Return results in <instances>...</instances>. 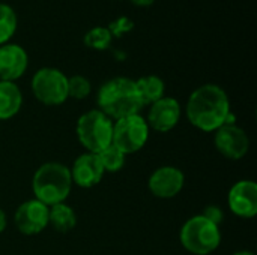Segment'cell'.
<instances>
[{
	"label": "cell",
	"mask_w": 257,
	"mask_h": 255,
	"mask_svg": "<svg viewBox=\"0 0 257 255\" xmlns=\"http://www.w3.org/2000/svg\"><path fill=\"white\" fill-rule=\"evenodd\" d=\"M230 114L227 93L217 84H203L188 98L187 117L193 126L203 132H215Z\"/></svg>",
	"instance_id": "cell-1"
},
{
	"label": "cell",
	"mask_w": 257,
	"mask_h": 255,
	"mask_svg": "<svg viewBox=\"0 0 257 255\" xmlns=\"http://www.w3.org/2000/svg\"><path fill=\"white\" fill-rule=\"evenodd\" d=\"M96 102L99 107L98 110L111 120L139 114L145 107L136 81L125 77H116L105 81L98 90Z\"/></svg>",
	"instance_id": "cell-2"
},
{
	"label": "cell",
	"mask_w": 257,
	"mask_h": 255,
	"mask_svg": "<svg viewBox=\"0 0 257 255\" xmlns=\"http://www.w3.org/2000/svg\"><path fill=\"white\" fill-rule=\"evenodd\" d=\"M32 188L35 198L48 207L65 203L72 188L71 171L63 164L47 162L36 170Z\"/></svg>",
	"instance_id": "cell-3"
},
{
	"label": "cell",
	"mask_w": 257,
	"mask_h": 255,
	"mask_svg": "<svg viewBox=\"0 0 257 255\" xmlns=\"http://www.w3.org/2000/svg\"><path fill=\"white\" fill-rule=\"evenodd\" d=\"M179 240L191 254L209 255L220 246L221 233L218 225L206 219L203 215H196L182 225Z\"/></svg>",
	"instance_id": "cell-4"
},
{
	"label": "cell",
	"mask_w": 257,
	"mask_h": 255,
	"mask_svg": "<svg viewBox=\"0 0 257 255\" xmlns=\"http://www.w3.org/2000/svg\"><path fill=\"white\" fill-rule=\"evenodd\" d=\"M77 137L90 153H99L111 144L113 122L99 110H90L77 122Z\"/></svg>",
	"instance_id": "cell-5"
},
{
	"label": "cell",
	"mask_w": 257,
	"mask_h": 255,
	"mask_svg": "<svg viewBox=\"0 0 257 255\" xmlns=\"http://www.w3.org/2000/svg\"><path fill=\"white\" fill-rule=\"evenodd\" d=\"M32 92L44 105H60L68 99V77L56 68H41L32 78Z\"/></svg>",
	"instance_id": "cell-6"
},
{
	"label": "cell",
	"mask_w": 257,
	"mask_h": 255,
	"mask_svg": "<svg viewBox=\"0 0 257 255\" xmlns=\"http://www.w3.org/2000/svg\"><path fill=\"white\" fill-rule=\"evenodd\" d=\"M148 138L149 126L146 119H143L140 114L114 120L111 144H114L125 155L136 153L140 149H143Z\"/></svg>",
	"instance_id": "cell-7"
},
{
	"label": "cell",
	"mask_w": 257,
	"mask_h": 255,
	"mask_svg": "<svg viewBox=\"0 0 257 255\" xmlns=\"http://www.w3.org/2000/svg\"><path fill=\"white\" fill-rule=\"evenodd\" d=\"M214 144L217 150L227 159L238 161L244 158L250 149V140L245 131L236 125H223L215 131Z\"/></svg>",
	"instance_id": "cell-8"
},
{
	"label": "cell",
	"mask_w": 257,
	"mask_h": 255,
	"mask_svg": "<svg viewBox=\"0 0 257 255\" xmlns=\"http://www.w3.org/2000/svg\"><path fill=\"white\" fill-rule=\"evenodd\" d=\"M48 212L50 207L39 200H27L17 209L14 222L20 233L26 236H33L45 230V227L48 225Z\"/></svg>",
	"instance_id": "cell-9"
},
{
	"label": "cell",
	"mask_w": 257,
	"mask_h": 255,
	"mask_svg": "<svg viewBox=\"0 0 257 255\" xmlns=\"http://www.w3.org/2000/svg\"><path fill=\"white\" fill-rule=\"evenodd\" d=\"M229 209L239 218H253L257 213V185L253 180H239L227 195Z\"/></svg>",
	"instance_id": "cell-10"
},
{
	"label": "cell",
	"mask_w": 257,
	"mask_h": 255,
	"mask_svg": "<svg viewBox=\"0 0 257 255\" xmlns=\"http://www.w3.org/2000/svg\"><path fill=\"white\" fill-rule=\"evenodd\" d=\"M185 183L184 173L176 167H160L149 177V191L158 198H173L176 197Z\"/></svg>",
	"instance_id": "cell-11"
},
{
	"label": "cell",
	"mask_w": 257,
	"mask_h": 255,
	"mask_svg": "<svg viewBox=\"0 0 257 255\" xmlns=\"http://www.w3.org/2000/svg\"><path fill=\"white\" fill-rule=\"evenodd\" d=\"M181 119V104L175 98H161L151 104L148 113V126L158 132L172 131Z\"/></svg>",
	"instance_id": "cell-12"
},
{
	"label": "cell",
	"mask_w": 257,
	"mask_h": 255,
	"mask_svg": "<svg viewBox=\"0 0 257 255\" xmlns=\"http://www.w3.org/2000/svg\"><path fill=\"white\" fill-rule=\"evenodd\" d=\"M29 66V56L18 44L0 45V80L14 81L21 78Z\"/></svg>",
	"instance_id": "cell-13"
},
{
	"label": "cell",
	"mask_w": 257,
	"mask_h": 255,
	"mask_svg": "<svg viewBox=\"0 0 257 255\" xmlns=\"http://www.w3.org/2000/svg\"><path fill=\"white\" fill-rule=\"evenodd\" d=\"M69 171H71L72 183L78 185L80 188H93L101 182L105 173L99 162L98 155L90 152L80 155L74 161L72 168H69Z\"/></svg>",
	"instance_id": "cell-14"
},
{
	"label": "cell",
	"mask_w": 257,
	"mask_h": 255,
	"mask_svg": "<svg viewBox=\"0 0 257 255\" xmlns=\"http://www.w3.org/2000/svg\"><path fill=\"white\" fill-rule=\"evenodd\" d=\"M23 105V93L14 81L0 80V120L14 117Z\"/></svg>",
	"instance_id": "cell-15"
},
{
	"label": "cell",
	"mask_w": 257,
	"mask_h": 255,
	"mask_svg": "<svg viewBox=\"0 0 257 255\" xmlns=\"http://www.w3.org/2000/svg\"><path fill=\"white\" fill-rule=\"evenodd\" d=\"M48 224L59 233H68L77 225V215L72 207L66 206L65 203H59L50 206Z\"/></svg>",
	"instance_id": "cell-16"
},
{
	"label": "cell",
	"mask_w": 257,
	"mask_h": 255,
	"mask_svg": "<svg viewBox=\"0 0 257 255\" xmlns=\"http://www.w3.org/2000/svg\"><path fill=\"white\" fill-rule=\"evenodd\" d=\"M136 86H137V90L143 101V105L154 104V102L160 101L161 98H164L166 86H164V81L157 75L142 77L136 81Z\"/></svg>",
	"instance_id": "cell-17"
},
{
	"label": "cell",
	"mask_w": 257,
	"mask_h": 255,
	"mask_svg": "<svg viewBox=\"0 0 257 255\" xmlns=\"http://www.w3.org/2000/svg\"><path fill=\"white\" fill-rule=\"evenodd\" d=\"M18 18L12 6L0 3V45L8 44L17 32Z\"/></svg>",
	"instance_id": "cell-18"
},
{
	"label": "cell",
	"mask_w": 257,
	"mask_h": 255,
	"mask_svg": "<svg viewBox=\"0 0 257 255\" xmlns=\"http://www.w3.org/2000/svg\"><path fill=\"white\" fill-rule=\"evenodd\" d=\"M111 41H113V36L105 26H95V27L89 29L83 38L84 45L87 48H92L96 51H104V50L110 48Z\"/></svg>",
	"instance_id": "cell-19"
},
{
	"label": "cell",
	"mask_w": 257,
	"mask_h": 255,
	"mask_svg": "<svg viewBox=\"0 0 257 255\" xmlns=\"http://www.w3.org/2000/svg\"><path fill=\"white\" fill-rule=\"evenodd\" d=\"M99 158V162L104 168V171L108 173H116L119 170H122V167L125 165V153L120 152L114 144H110L108 147H105L104 150H101L99 153H96Z\"/></svg>",
	"instance_id": "cell-20"
},
{
	"label": "cell",
	"mask_w": 257,
	"mask_h": 255,
	"mask_svg": "<svg viewBox=\"0 0 257 255\" xmlns=\"http://www.w3.org/2000/svg\"><path fill=\"white\" fill-rule=\"evenodd\" d=\"M92 90L90 81L83 75H72L68 78V98L84 99Z\"/></svg>",
	"instance_id": "cell-21"
},
{
	"label": "cell",
	"mask_w": 257,
	"mask_h": 255,
	"mask_svg": "<svg viewBox=\"0 0 257 255\" xmlns=\"http://www.w3.org/2000/svg\"><path fill=\"white\" fill-rule=\"evenodd\" d=\"M107 29L110 30V33H111L113 38H122L123 35L130 33L134 29V23L128 17H119L114 21H111L107 26Z\"/></svg>",
	"instance_id": "cell-22"
},
{
	"label": "cell",
	"mask_w": 257,
	"mask_h": 255,
	"mask_svg": "<svg viewBox=\"0 0 257 255\" xmlns=\"http://www.w3.org/2000/svg\"><path fill=\"white\" fill-rule=\"evenodd\" d=\"M202 215L211 222H214L215 225H220V222H223V218H224V213L218 206H208Z\"/></svg>",
	"instance_id": "cell-23"
},
{
	"label": "cell",
	"mask_w": 257,
	"mask_h": 255,
	"mask_svg": "<svg viewBox=\"0 0 257 255\" xmlns=\"http://www.w3.org/2000/svg\"><path fill=\"white\" fill-rule=\"evenodd\" d=\"M130 2L136 6H140V8H148V6L155 3V0H130Z\"/></svg>",
	"instance_id": "cell-24"
},
{
	"label": "cell",
	"mask_w": 257,
	"mask_h": 255,
	"mask_svg": "<svg viewBox=\"0 0 257 255\" xmlns=\"http://www.w3.org/2000/svg\"><path fill=\"white\" fill-rule=\"evenodd\" d=\"M5 228H6V213L0 209V233H3Z\"/></svg>",
	"instance_id": "cell-25"
},
{
	"label": "cell",
	"mask_w": 257,
	"mask_h": 255,
	"mask_svg": "<svg viewBox=\"0 0 257 255\" xmlns=\"http://www.w3.org/2000/svg\"><path fill=\"white\" fill-rule=\"evenodd\" d=\"M233 255H254L253 252H250V251H239V252H236V254Z\"/></svg>",
	"instance_id": "cell-26"
}]
</instances>
